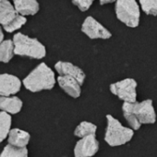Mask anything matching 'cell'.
<instances>
[{
    "label": "cell",
    "mask_w": 157,
    "mask_h": 157,
    "mask_svg": "<svg viewBox=\"0 0 157 157\" xmlns=\"http://www.w3.org/2000/svg\"><path fill=\"white\" fill-rule=\"evenodd\" d=\"M22 84L32 93L51 90L56 84L55 73L45 63L43 62L34 67L23 78Z\"/></svg>",
    "instance_id": "cell-1"
},
{
    "label": "cell",
    "mask_w": 157,
    "mask_h": 157,
    "mask_svg": "<svg viewBox=\"0 0 157 157\" xmlns=\"http://www.w3.org/2000/svg\"><path fill=\"white\" fill-rule=\"evenodd\" d=\"M15 56L29 57L33 59H42L46 56L45 46L36 38H32L21 33L13 36Z\"/></svg>",
    "instance_id": "cell-2"
},
{
    "label": "cell",
    "mask_w": 157,
    "mask_h": 157,
    "mask_svg": "<svg viewBox=\"0 0 157 157\" xmlns=\"http://www.w3.org/2000/svg\"><path fill=\"white\" fill-rule=\"evenodd\" d=\"M107 127L105 134V140L108 145L116 147L128 143L134 135V130L124 127L117 118L111 115L106 116Z\"/></svg>",
    "instance_id": "cell-3"
},
{
    "label": "cell",
    "mask_w": 157,
    "mask_h": 157,
    "mask_svg": "<svg viewBox=\"0 0 157 157\" xmlns=\"http://www.w3.org/2000/svg\"><path fill=\"white\" fill-rule=\"evenodd\" d=\"M116 15L121 22L130 28H136L140 23V11L136 0H117Z\"/></svg>",
    "instance_id": "cell-4"
},
{
    "label": "cell",
    "mask_w": 157,
    "mask_h": 157,
    "mask_svg": "<svg viewBox=\"0 0 157 157\" xmlns=\"http://www.w3.org/2000/svg\"><path fill=\"white\" fill-rule=\"evenodd\" d=\"M137 82L133 78H125L110 85V91L124 103H135L137 98Z\"/></svg>",
    "instance_id": "cell-5"
},
{
    "label": "cell",
    "mask_w": 157,
    "mask_h": 157,
    "mask_svg": "<svg viewBox=\"0 0 157 157\" xmlns=\"http://www.w3.org/2000/svg\"><path fill=\"white\" fill-rule=\"evenodd\" d=\"M132 111L140 124H153L156 121V113L150 99L132 103Z\"/></svg>",
    "instance_id": "cell-6"
},
{
    "label": "cell",
    "mask_w": 157,
    "mask_h": 157,
    "mask_svg": "<svg viewBox=\"0 0 157 157\" xmlns=\"http://www.w3.org/2000/svg\"><path fill=\"white\" fill-rule=\"evenodd\" d=\"M82 31L91 39H109L112 36L105 26L91 16L85 19L82 25Z\"/></svg>",
    "instance_id": "cell-7"
},
{
    "label": "cell",
    "mask_w": 157,
    "mask_h": 157,
    "mask_svg": "<svg viewBox=\"0 0 157 157\" xmlns=\"http://www.w3.org/2000/svg\"><path fill=\"white\" fill-rule=\"evenodd\" d=\"M99 150V141L94 135L82 138L74 147L75 157H93Z\"/></svg>",
    "instance_id": "cell-8"
},
{
    "label": "cell",
    "mask_w": 157,
    "mask_h": 157,
    "mask_svg": "<svg viewBox=\"0 0 157 157\" xmlns=\"http://www.w3.org/2000/svg\"><path fill=\"white\" fill-rule=\"evenodd\" d=\"M22 82L10 73L0 74V96H13L21 89Z\"/></svg>",
    "instance_id": "cell-9"
},
{
    "label": "cell",
    "mask_w": 157,
    "mask_h": 157,
    "mask_svg": "<svg viewBox=\"0 0 157 157\" xmlns=\"http://www.w3.org/2000/svg\"><path fill=\"white\" fill-rule=\"evenodd\" d=\"M55 68L59 74V76H67L71 77L80 83L81 85L83 84L85 81V73L82 68L73 65L70 62L65 61H58L55 65Z\"/></svg>",
    "instance_id": "cell-10"
},
{
    "label": "cell",
    "mask_w": 157,
    "mask_h": 157,
    "mask_svg": "<svg viewBox=\"0 0 157 157\" xmlns=\"http://www.w3.org/2000/svg\"><path fill=\"white\" fill-rule=\"evenodd\" d=\"M57 82L60 88L71 97L73 98L80 97L82 94V88H81L82 85L75 78L67 76H59L57 78Z\"/></svg>",
    "instance_id": "cell-11"
},
{
    "label": "cell",
    "mask_w": 157,
    "mask_h": 157,
    "mask_svg": "<svg viewBox=\"0 0 157 157\" xmlns=\"http://www.w3.org/2000/svg\"><path fill=\"white\" fill-rule=\"evenodd\" d=\"M30 140H31L30 133L20 128H12L8 136L9 145L18 149L26 148Z\"/></svg>",
    "instance_id": "cell-12"
},
{
    "label": "cell",
    "mask_w": 157,
    "mask_h": 157,
    "mask_svg": "<svg viewBox=\"0 0 157 157\" xmlns=\"http://www.w3.org/2000/svg\"><path fill=\"white\" fill-rule=\"evenodd\" d=\"M23 102L16 95L0 96V111L10 115H16L22 109Z\"/></svg>",
    "instance_id": "cell-13"
},
{
    "label": "cell",
    "mask_w": 157,
    "mask_h": 157,
    "mask_svg": "<svg viewBox=\"0 0 157 157\" xmlns=\"http://www.w3.org/2000/svg\"><path fill=\"white\" fill-rule=\"evenodd\" d=\"M13 5L17 13L24 17L33 16L40 10L37 0H13Z\"/></svg>",
    "instance_id": "cell-14"
},
{
    "label": "cell",
    "mask_w": 157,
    "mask_h": 157,
    "mask_svg": "<svg viewBox=\"0 0 157 157\" xmlns=\"http://www.w3.org/2000/svg\"><path fill=\"white\" fill-rule=\"evenodd\" d=\"M18 15L14 5L10 3L9 0H2L0 1V25L2 27L8 25Z\"/></svg>",
    "instance_id": "cell-15"
},
{
    "label": "cell",
    "mask_w": 157,
    "mask_h": 157,
    "mask_svg": "<svg viewBox=\"0 0 157 157\" xmlns=\"http://www.w3.org/2000/svg\"><path fill=\"white\" fill-rule=\"evenodd\" d=\"M12 125V117L11 115L0 111V143L3 142L10 132Z\"/></svg>",
    "instance_id": "cell-16"
},
{
    "label": "cell",
    "mask_w": 157,
    "mask_h": 157,
    "mask_svg": "<svg viewBox=\"0 0 157 157\" xmlns=\"http://www.w3.org/2000/svg\"><path fill=\"white\" fill-rule=\"evenodd\" d=\"M14 56V44L12 40L8 39L0 44V62L9 63Z\"/></svg>",
    "instance_id": "cell-17"
},
{
    "label": "cell",
    "mask_w": 157,
    "mask_h": 157,
    "mask_svg": "<svg viewBox=\"0 0 157 157\" xmlns=\"http://www.w3.org/2000/svg\"><path fill=\"white\" fill-rule=\"evenodd\" d=\"M96 130H97V127L94 124L88 121H83L78 125V127L74 130V135L76 137L82 139L92 135L95 136Z\"/></svg>",
    "instance_id": "cell-18"
},
{
    "label": "cell",
    "mask_w": 157,
    "mask_h": 157,
    "mask_svg": "<svg viewBox=\"0 0 157 157\" xmlns=\"http://www.w3.org/2000/svg\"><path fill=\"white\" fill-rule=\"evenodd\" d=\"M122 110H123L124 117L126 118L131 128L133 130H138L140 128L141 124L132 111V103H124L122 106Z\"/></svg>",
    "instance_id": "cell-19"
},
{
    "label": "cell",
    "mask_w": 157,
    "mask_h": 157,
    "mask_svg": "<svg viewBox=\"0 0 157 157\" xmlns=\"http://www.w3.org/2000/svg\"><path fill=\"white\" fill-rule=\"evenodd\" d=\"M0 157H28V150L27 148H14L8 144L0 153Z\"/></svg>",
    "instance_id": "cell-20"
},
{
    "label": "cell",
    "mask_w": 157,
    "mask_h": 157,
    "mask_svg": "<svg viewBox=\"0 0 157 157\" xmlns=\"http://www.w3.org/2000/svg\"><path fill=\"white\" fill-rule=\"evenodd\" d=\"M26 22H27L26 17L18 14L12 21H10L8 25L4 26V27H2V28H3V30H4L5 32L11 33H14V32L20 30L23 25L26 24Z\"/></svg>",
    "instance_id": "cell-21"
},
{
    "label": "cell",
    "mask_w": 157,
    "mask_h": 157,
    "mask_svg": "<svg viewBox=\"0 0 157 157\" xmlns=\"http://www.w3.org/2000/svg\"><path fill=\"white\" fill-rule=\"evenodd\" d=\"M143 12L147 15H157V0H140Z\"/></svg>",
    "instance_id": "cell-22"
},
{
    "label": "cell",
    "mask_w": 157,
    "mask_h": 157,
    "mask_svg": "<svg viewBox=\"0 0 157 157\" xmlns=\"http://www.w3.org/2000/svg\"><path fill=\"white\" fill-rule=\"evenodd\" d=\"M94 0H72L73 5L78 7L82 11H86L93 5Z\"/></svg>",
    "instance_id": "cell-23"
},
{
    "label": "cell",
    "mask_w": 157,
    "mask_h": 157,
    "mask_svg": "<svg viewBox=\"0 0 157 157\" xmlns=\"http://www.w3.org/2000/svg\"><path fill=\"white\" fill-rule=\"evenodd\" d=\"M4 32H3V28L0 26V44H1L2 42H4Z\"/></svg>",
    "instance_id": "cell-24"
},
{
    "label": "cell",
    "mask_w": 157,
    "mask_h": 157,
    "mask_svg": "<svg viewBox=\"0 0 157 157\" xmlns=\"http://www.w3.org/2000/svg\"><path fill=\"white\" fill-rule=\"evenodd\" d=\"M115 1H117V0H100V4L101 5H105V4L112 3V2H115Z\"/></svg>",
    "instance_id": "cell-25"
},
{
    "label": "cell",
    "mask_w": 157,
    "mask_h": 157,
    "mask_svg": "<svg viewBox=\"0 0 157 157\" xmlns=\"http://www.w3.org/2000/svg\"><path fill=\"white\" fill-rule=\"evenodd\" d=\"M0 1H2V0H0Z\"/></svg>",
    "instance_id": "cell-26"
}]
</instances>
